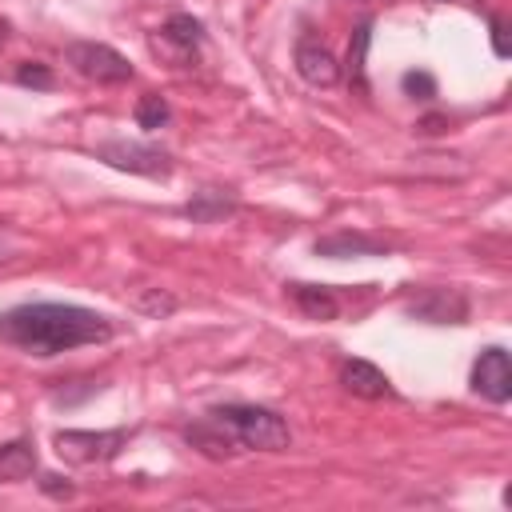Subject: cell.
<instances>
[{"label":"cell","instance_id":"cell-1","mask_svg":"<svg viewBox=\"0 0 512 512\" xmlns=\"http://www.w3.org/2000/svg\"><path fill=\"white\" fill-rule=\"evenodd\" d=\"M0 340L48 360L84 344L112 340V320L80 304H20L0 316Z\"/></svg>","mask_w":512,"mask_h":512},{"label":"cell","instance_id":"cell-2","mask_svg":"<svg viewBox=\"0 0 512 512\" xmlns=\"http://www.w3.org/2000/svg\"><path fill=\"white\" fill-rule=\"evenodd\" d=\"M208 420L236 444V448H252V452H284L292 444V432L284 424L280 412L260 408V404H224L212 408Z\"/></svg>","mask_w":512,"mask_h":512},{"label":"cell","instance_id":"cell-3","mask_svg":"<svg viewBox=\"0 0 512 512\" xmlns=\"http://www.w3.org/2000/svg\"><path fill=\"white\" fill-rule=\"evenodd\" d=\"M64 56H68L72 72H80L84 80H96V84H124V80H132V64H128V56H120V52L108 48V44L76 40V44H68Z\"/></svg>","mask_w":512,"mask_h":512},{"label":"cell","instance_id":"cell-4","mask_svg":"<svg viewBox=\"0 0 512 512\" xmlns=\"http://www.w3.org/2000/svg\"><path fill=\"white\" fill-rule=\"evenodd\" d=\"M128 432L124 428H108V432H88V428H64L56 432V452L68 464H104L124 448Z\"/></svg>","mask_w":512,"mask_h":512},{"label":"cell","instance_id":"cell-5","mask_svg":"<svg viewBox=\"0 0 512 512\" xmlns=\"http://www.w3.org/2000/svg\"><path fill=\"white\" fill-rule=\"evenodd\" d=\"M96 156L120 172H136V176H168L172 160L164 148L156 144H140V140H104L96 148Z\"/></svg>","mask_w":512,"mask_h":512},{"label":"cell","instance_id":"cell-6","mask_svg":"<svg viewBox=\"0 0 512 512\" xmlns=\"http://www.w3.org/2000/svg\"><path fill=\"white\" fill-rule=\"evenodd\" d=\"M404 308L412 320H424V324H464L468 320V296L460 288H424Z\"/></svg>","mask_w":512,"mask_h":512},{"label":"cell","instance_id":"cell-7","mask_svg":"<svg viewBox=\"0 0 512 512\" xmlns=\"http://www.w3.org/2000/svg\"><path fill=\"white\" fill-rule=\"evenodd\" d=\"M472 392H480L492 404H504L512 396V360H508V352L500 344H492V348H484L476 356V364H472Z\"/></svg>","mask_w":512,"mask_h":512},{"label":"cell","instance_id":"cell-8","mask_svg":"<svg viewBox=\"0 0 512 512\" xmlns=\"http://www.w3.org/2000/svg\"><path fill=\"white\" fill-rule=\"evenodd\" d=\"M296 72H300V80H308L312 88H332L336 80H340V64H336V56L320 44V40H312V36H300L296 40Z\"/></svg>","mask_w":512,"mask_h":512},{"label":"cell","instance_id":"cell-9","mask_svg":"<svg viewBox=\"0 0 512 512\" xmlns=\"http://www.w3.org/2000/svg\"><path fill=\"white\" fill-rule=\"evenodd\" d=\"M200 40H204V24H200L196 16H188V12H176V16H168V24H164L160 36L152 40V48H156V52L164 48L168 56H176V64H184L188 56H196Z\"/></svg>","mask_w":512,"mask_h":512},{"label":"cell","instance_id":"cell-10","mask_svg":"<svg viewBox=\"0 0 512 512\" xmlns=\"http://www.w3.org/2000/svg\"><path fill=\"white\" fill-rule=\"evenodd\" d=\"M380 252H388V244L380 236H368V232H332V236H320L316 240V256H328V260L380 256Z\"/></svg>","mask_w":512,"mask_h":512},{"label":"cell","instance_id":"cell-11","mask_svg":"<svg viewBox=\"0 0 512 512\" xmlns=\"http://www.w3.org/2000/svg\"><path fill=\"white\" fill-rule=\"evenodd\" d=\"M340 384H344L352 396H360V400H380V396L392 392L388 376H384L376 364H368V360H344V368H340Z\"/></svg>","mask_w":512,"mask_h":512},{"label":"cell","instance_id":"cell-12","mask_svg":"<svg viewBox=\"0 0 512 512\" xmlns=\"http://www.w3.org/2000/svg\"><path fill=\"white\" fill-rule=\"evenodd\" d=\"M288 296L296 300V308L312 320H336L340 316V300L332 296V288L324 284H288Z\"/></svg>","mask_w":512,"mask_h":512},{"label":"cell","instance_id":"cell-13","mask_svg":"<svg viewBox=\"0 0 512 512\" xmlns=\"http://www.w3.org/2000/svg\"><path fill=\"white\" fill-rule=\"evenodd\" d=\"M236 212V200L228 196V192H220V188H204V192H196L188 204H184V216L192 220V224H216V220H224V216H232Z\"/></svg>","mask_w":512,"mask_h":512},{"label":"cell","instance_id":"cell-14","mask_svg":"<svg viewBox=\"0 0 512 512\" xmlns=\"http://www.w3.org/2000/svg\"><path fill=\"white\" fill-rule=\"evenodd\" d=\"M184 440H188L196 452H204L208 460H224V456H236V452H240V448H236V444H232L208 416L196 420V424H188V428H184Z\"/></svg>","mask_w":512,"mask_h":512},{"label":"cell","instance_id":"cell-15","mask_svg":"<svg viewBox=\"0 0 512 512\" xmlns=\"http://www.w3.org/2000/svg\"><path fill=\"white\" fill-rule=\"evenodd\" d=\"M36 472V448L28 440H8L0 444V484L28 480Z\"/></svg>","mask_w":512,"mask_h":512},{"label":"cell","instance_id":"cell-16","mask_svg":"<svg viewBox=\"0 0 512 512\" xmlns=\"http://www.w3.org/2000/svg\"><path fill=\"white\" fill-rule=\"evenodd\" d=\"M368 40H372V20H364L356 32H352V44H348V76L352 84L364 92V60H368Z\"/></svg>","mask_w":512,"mask_h":512},{"label":"cell","instance_id":"cell-17","mask_svg":"<svg viewBox=\"0 0 512 512\" xmlns=\"http://www.w3.org/2000/svg\"><path fill=\"white\" fill-rule=\"evenodd\" d=\"M136 312L148 316V320H164L176 312V296L164 292V288H140L136 292Z\"/></svg>","mask_w":512,"mask_h":512},{"label":"cell","instance_id":"cell-18","mask_svg":"<svg viewBox=\"0 0 512 512\" xmlns=\"http://www.w3.org/2000/svg\"><path fill=\"white\" fill-rule=\"evenodd\" d=\"M168 116H172V108H168V100L160 96V92H144L140 100H136V124L140 128H160V124H168Z\"/></svg>","mask_w":512,"mask_h":512},{"label":"cell","instance_id":"cell-19","mask_svg":"<svg viewBox=\"0 0 512 512\" xmlns=\"http://www.w3.org/2000/svg\"><path fill=\"white\" fill-rule=\"evenodd\" d=\"M16 84H24V88H52V72H48V64L24 60V64L16 68Z\"/></svg>","mask_w":512,"mask_h":512},{"label":"cell","instance_id":"cell-20","mask_svg":"<svg viewBox=\"0 0 512 512\" xmlns=\"http://www.w3.org/2000/svg\"><path fill=\"white\" fill-rule=\"evenodd\" d=\"M400 88H404V96H412V100H432V96H436V80H432L428 72H404Z\"/></svg>","mask_w":512,"mask_h":512},{"label":"cell","instance_id":"cell-21","mask_svg":"<svg viewBox=\"0 0 512 512\" xmlns=\"http://www.w3.org/2000/svg\"><path fill=\"white\" fill-rule=\"evenodd\" d=\"M40 488H44L52 500H68V496H72V484H68L64 476H56V472H48V476L40 480Z\"/></svg>","mask_w":512,"mask_h":512},{"label":"cell","instance_id":"cell-22","mask_svg":"<svg viewBox=\"0 0 512 512\" xmlns=\"http://www.w3.org/2000/svg\"><path fill=\"white\" fill-rule=\"evenodd\" d=\"M492 52L508 56V40H504V20L500 16H492Z\"/></svg>","mask_w":512,"mask_h":512},{"label":"cell","instance_id":"cell-23","mask_svg":"<svg viewBox=\"0 0 512 512\" xmlns=\"http://www.w3.org/2000/svg\"><path fill=\"white\" fill-rule=\"evenodd\" d=\"M444 128H448L444 116H424V120L416 124V132H424V136H436V132H444Z\"/></svg>","mask_w":512,"mask_h":512},{"label":"cell","instance_id":"cell-24","mask_svg":"<svg viewBox=\"0 0 512 512\" xmlns=\"http://www.w3.org/2000/svg\"><path fill=\"white\" fill-rule=\"evenodd\" d=\"M4 36H8V24H4V20H0V44H4Z\"/></svg>","mask_w":512,"mask_h":512},{"label":"cell","instance_id":"cell-25","mask_svg":"<svg viewBox=\"0 0 512 512\" xmlns=\"http://www.w3.org/2000/svg\"><path fill=\"white\" fill-rule=\"evenodd\" d=\"M352 4H368V0H352Z\"/></svg>","mask_w":512,"mask_h":512}]
</instances>
